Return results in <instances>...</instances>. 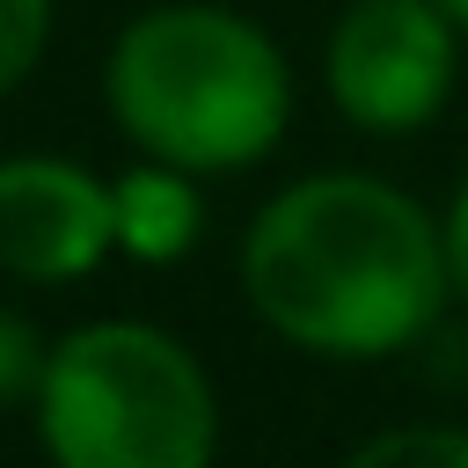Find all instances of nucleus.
<instances>
[{
  "label": "nucleus",
  "mask_w": 468,
  "mask_h": 468,
  "mask_svg": "<svg viewBox=\"0 0 468 468\" xmlns=\"http://www.w3.org/2000/svg\"><path fill=\"white\" fill-rule=\"evenodd\" d=\"M37 439L66 468H205L219 410L168 329L88 322L44 358Z\"/></svg>",
  "instance_id": "7ed1b4c3"
},
{
  "label": "nucleus",
  "mask_w": 468,
  "mask_h": 468,
  "mask_svg": "<svg viewBox=\"0 0 468 468\" xmlns=\"http://www.w3.org/2000/svg\"><path fill=\"white\" fill-rule=\"evenodd\" d=\"M446 271H453V292L468 300V183H461V197H453V212H446Z\"/></svg>",
  "instance_id": "9d476101"
},
{
  "label": "nucleus",
  "mask_w": 468,
  "mask_h": 468,
  "mask_svg": "<svg viewBox=\"0 0 468 468\" xmlns=\"http://www.w3.org/2000/svg\"><path fill=\"white\" fill-rule=\"evenodd\" d=\"M117 249L132 263H176L197 249V227H205V197L190 190V176L176 161H154V168H132L117 176Z\"/></svg>",
  "instance_id": "423d86ee"
},
{
  "label": "nucleus",
  "mask_w": 468,
  "mask_h": 468,
  "mask_svg": "<svg viewBox=\"0 0 468 468\" xmlns=\"http://www.w3.org/2000/svg\"><path fill=\"white\" fill-rule=\"evenodd\" d=\"M44 344L22 314H0V410L7 402H37V380H44Z\"/></svg>",
  "instance_id": "6e6552de"
},
{
  "label": "nucleus",
  "mask_w": 468,
  "mask_h": 468,
  "mask_svg": "<svg viewBox=\"0 0 468 468\" xmlns=\"http://www.w3.org/2000/svg\"><path fill=\"white\" fill-rule=\"evenodd\" d=\"M358 461L366 468H380V461H446V468H468V431H380V439H366L358 446Z\"/></svg>",
  "instance_id": "1a4fd4ad"
},
{
  "label": "nucleus",
  "mask_w": 468,
  "mask_h": 468,
  "mask_svg": "<svg viewBox=\"0 0 468 468\" xmlns=\"http://www.w3.org/2000/svg\"><path fill=\"white\" fill-rule=\"evenodd\" d=\"M51 37V0H0V95L44 58Z\"/></svg>",
  "instance_id": "0eeeda50"
},
{
  "label": "nucleus",
  "mask_w": 468,
  "mask_h": 468,
  "mask_svg": "<svg viewBox=\"0 0 468 468\" xmlns=\"http://www.w3.org/2000/svg\"><path fill=\"white\" fill-rule=\"evenodd\" d=\"M117 124L176 168L263 161L292 117V73L278 44L227 7H154L110 51Z\"/></svg>",
  "instance_id": "f03ea898"
},
{
  "label": "nucleus",
  "mask_w": 468,
  "mask_h": 468,
  "mask_svg": "<svg viewBox=\"0 0 468 468\" xmlns=\"http://www.w3.org/2000/svg\"><path fill=\"white\" fill-rule=\"evenodd\" d=\"M439 7H446V15H453V22L468 29V0H439Z\"/></svg>",
  "instance_id": "9b49d317"
},
{
  "label": "nucleus",
  "mask_w": 468,
  "mask_h": 468,
  "mask_svg": "<svg viewBox=\"0 0 468 468\" xmlns=\"http://www.w3.org/2000/svg\"><path fill=\"white\" fill-rule=\"evenodd\" d=\"M453 15L439 0H351L329 29V95L366 132H417L453 95Z\"/></svg>",
  "instance_id": "20e7f679"
},
{
  "label": "nucleus",
  "mask_w": 468,
  "mask_h": 468,
  "mask_svg": "<svg viewBox=\"0 0 468 468\" xmlns=\"http://www.w3.org/2000/svg\"><path fill=\"white\" fill-rule=\"evenodd\" d=\"M256 314L322 358H380L431 329L453 292L446 234L373 176H307L278 190L241 249Z\"/></svg>",
  "instance_id": "f257e3e1"
},
{
  "label": "nucleus",
  "mask_w": 468,
  "mask_h": 468,
  "mask_svg": "<svg viewBox=\"0 0 468 468\" xmlns=\"http://www.w3.org/2000/svg\"><path fill=\"white\" fill-rule=\"evenodd\" d=\"M117 249V197L80 161H0V271L29 285L88 278Z\"/></svg>",
  "instance_id": "39448f33"
}]
</instances>
